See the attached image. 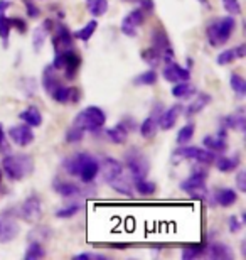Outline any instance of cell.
Segmentation results:
<instances>
[{
    "mask_svg": "<svg viewBox=\"0 0 246 260\" xmlns=\"http://www.w3.org/2000/svg\"><path fill=\"white\" fill-rule=\"evenodd\" d=\"M52 100L57 103H62V105H67V103H78L81 100V90L76 86H57L54 91H52Z\"/></svg>",
    "mask_w": 246,
    "mask_h": 260,
    "instance_id": "obj_13",
    "label": "cell"
},
{
    "mask_svg": "<svg viewBox=\"0 0 246 260\" xmlns=\"http://www.w3.org/2000/svg\"><path fill=\"white\" fill-rule=\"evenodd\" d=\"M157 80H159V75H157L155 70H147L145 73H140L138 76L133 78V85L135 86H154Z\"/></svg>",
    "mask_w": 246,
    "mask_h": 260,
    "instance_id": "obj_33",
    "label": "cell"
},
{
    "mask_svg": "<svg viewBox=\"0 0 246 260\" xmlns=\"http://www.w3.org/2000/svg\"><path fill=\"white\" fill-rule=\"evenodd\" d=\"M54 27V22H52V19H46L43 24L38 25L34 30H32V48L36 53H41V49L44 48L46 44V39H48L49 32Z\"/></svg>",
    "mask_w": 246,
    "mask_h": 260,
    "instance_id": "obj_17",
    "label": "cell"
},
{
    "mask_svg": "<svg viewBox=\"0 0 246 260\" xmlns=\"http://www.w3.org/2000/svg\"><path fill=\"white\" fill-rule=\"evenodd\" d=\"M52 188L59 196L62 198H78V196H83V189L80 188L78 184L71 183V181H61V179H54V183H52Z\"/></svg>",
    "mask_w": 246,
    "mask_h": 260,
    "instance_id": "obj_20",
    "label": "cell"
},
{
    "mask_svg": "<svg viewBox=\"0 0 246 260\" xmlns=\"http://www.w3.org/2000/svg\"><path fill=\"white\" fill-rule=\"evenodd\" d=\"M24 81L25 83H20V86H22V90L25 91V95L34 96L36 90H38V86H36V80L34 78H24Z\"/></svg>",
    "mask_w": 246,
    "mask_h": 260,
    "instance_id": "obj_48",
    "label": "cell"
},
{
    "mask_svg": "<svg viewBox=\"0 0 246 260\" xmlns=\"http://www.w3.org/2000/svg\"><path fill=\"white\" fill-rule=\"evenodd\" d=\"M142 61L145 64H147L149 68H152V70H155L157 66L160 64V61H162V58H160V54L157 53V49H154V48H147V49H144L142 51Z\"/></svg>",
    "mask_w": 246,
    "mask_h": 260,
    "instance_id": "obj_38",
    "label": "cell"
},
{
    "mask_svg": "<svg viewBox=\"0 0 246 260\" xmlns=\"http://www.w3.org/2000/svg\"><path fill=\"white\" fill-rule=\"evenodd\" d=\"M81 205L80 203H73V205H67L64 208H61V210H57L56 211V216L57 218H62V220H66V218H71V216H75L76 213H80L81 211Z\"/></svg>",
    "mask_w": 246,
    "mask_h": 260,
    "instance_id": "obj_43",
    "label": "cell"
},
{
    "mask_svg": "<svg viewBox=\"0 0 246 260\" xmlns=\"http://www.w3.org/2000/svg\"><path fill=\"white\" fill-rule=\"evenodd\" d=\"M138 5H140V9H144L145 12H152V10L155 9V4H154V0H138Z\"/></svg>",
    "mask_w": 246,
    "mask_h": 260,
    "instance_id": "obj_52",
    "label": "cell"
},
{
    "mask_svg": "<svg viewBox=\"0 0 246 260\" xmlns=\"http://www.w3.org/2000/svg\"><path fill=\"white\" fill-rule=\"evenodd\" d=\"M211 95L209 93H197V95L194 96V100L191 102V105L187 107V110H186V117H192V115H196V113H199L201 110H204L209 103H211Z\"/></svg>",
    "mask_w": 246,
    "mask_h": 260,
    "instance_id": "obj_26",
    "label": "cell"
},
{
    "mask_svg": "<svg viewBox=\"0 0 246 260\" xmlns=\"http://www.w3.org/2000/svg\"><path fill=\"white\" fill-rule=\"evenodd\" d=\"M133 184H135V189L138 191V194H142V196H152L157 189L155 183H152V181H147V179L133 181Z\"/></svg>",
    "mask_w": 246,
    "mask_h": 260,
    "instance_id": "obj_41",
    "label": "cell"
},
{
    "mask_svg": "<svg viewBox=\"0 0 246 260\" xmlns=\"http://www.w3.org/2000/svg\"><path fill=\"white\" fill-rule=\"evenodd\" d=\"M214 162H216V168L218 171H221V173H231L239 166V154H234L233 157H218L214 159Z\"/></svg>",
    "mask_w": 246,
    "mask_h": 260,
    "instance_id": "obj_32",
    "label": "cell"
},
{
    "mask_svg": "<svg viewBox=\"0 0 246 260\" xmlns=\"http://www.w3.org/2000/svg\"><path fill=\"white\" fill-rule=\"evenodd\" d=\"M229 85H231L233 91L236 93L238 98H244V95H246V80L243 76H239L238 73H233L231 78H229Z\"/></svg>",
    "mask_w": 246,
    "mask_h": 260,
    "instance_id": "obj_39",
    "label": "cell"
},
{
    "mask_svg": "<svg viewBox=\"0 0 246 260\" xmlns=\"http://www.w3.org/2000/svg\"><path fill=\"white\" fill-rule=\"evenodd\" d=\"M160 112H162V105H160V103H155L152 115H149L142 123H140V135H142L144 139H154L157 135V130H159V115H160Z\"/></svg>",
    "mask_w": 246,
    "mask_h": 260,
    "instance_id": "obj_14",
    "label": "cell"
},
{
    "mask_svg": "<svg viewBox=\"0 0 246 260\" xmlns=\"http://www.w3.org/2000/svg\"><path fill=\"white\" fill-rule=\"evenodd\" d=\"M202 145L209 150H213L214 154L219 152V154H224L228 150V142L226 139H221L218 135H206L202 139Z\"/></svg>",
    "mask_w": 246,
    "mask_h": 260,
    "instance_id": "obj_30",
    "label": "cell"
},
{
    "mask_svg": "<svg viewBox=\"0 0 246 260\" xmlns=\"http://www.w3.org/2000/svg\"><path fill=\"white\" fill-rule=\"evenodd\" d=\"M9 137L10 140L19 145V147H27L29 144L34 142V132L32 127H29L27 123H20V125H14L9 128Z\"/></svg>",
    "mask_w": 246,
    "mask_h": 260,
    "instance_id": "obj_12",
    "label": "cell"
},
{
    "mask_svg": "<svg viewBox=\"0 0 246 260\" xmlns=\"http://www.w3.org/2000/svg\"><path fill=\"white\" fill-rule=\"evenodd\" d=\"M152 48L157 49V53L160 54V58L164 59L165 63L174 61V58H175L174 48H172L169 36H167V32L160 27V25L152 30Z\"/></svg>",
    "mask_w": 246,
    "mask_h": 260,
    "instance_id": "obj_9",
    "label": "cell"
},
{
    "mask_svg": "<svg viewBox=\"0 0 246 260\" xmlns=\"http://www.w3.org/2000/svg\"><path fill=\"white\" fill-rule=\"evenodd\" d=\"M123 2H130V4H133V2H138V0H123Z\"/></svg>",
    "mask_w": 246,
    "mask_h": 260,
    "instance_id": "obj_57",
    "label": "cell"
},
{
    "mask_svg": "<svg viewBox=\"0 0 246 260\" xmlns=\"http://www.w3.org/2000/svg\"><path fill=\"white\" fill-rule=\"evenodd\" d=\"M81 56L76 53L75 49H66L61 51V53H56L54 61L51 63V66L54 68L56 71H64V76L67 80H73L76 76L78 70L81 68Z\"/></svg>",
    "mask_w": 246,
    "mask_h": 260,
    "instance_id": "obj_7",
    "label": "cell"
},
{
    "mask_svg": "<svg viewBox=\"0 0 246 260\" xmlns=\"http://www.w3.org/2000/svg\"><path fill=\"white\" fill-rule=\"evenodd\" d=\"M0 184H2V171H0Z\"/></svg>",
    "mask_w": 246,
    "mask_h": 260,
    "instance_id": "obj_58",
    "label": "cell"
},
{
    "mask_svg": "<svg viewBox=\"0 0 246 260\" xmlns=\"http://www.w3.org/2000/svg\"><path fill=\"white\" fill-rule=\"evenodd\" d=\"M196 160V162L201 164H211L216 159V154L209 149H202V147H196V145H186V147H179L172 152V162H177V160Z\"/></svg>",
    "mask_w": 246,
    "mask_h": 260,
    "instance_id": "obj_8",
    "label": "cell"
},
{
    "mask_svg": "<svg viewBox=\"0 0 246 260\" xmlns=\"http://www.w3.org/2000/svg\"><path fill=\"white\" fill-rule=\"evenodd\" d=\"M96 29H98L96 20H90V22H86L81 29H78L76 32H73V38L80 39L83 43H88V41L91 39V36L96 32Z\"/></svg>",
    "mask_w": 246,
    "mask_h": 260,
    "instance_id": "obj_34",
    "label": "cell"
},
{
    "mask_svg": "<svg viewBox=\"0 0 246 260\" xmlns=\"http://www.w3.org/2000/svg\"><path fill=\"white\" fill-rule=\"evenodd\" d=\"M43 86L49 95H52V91H54L57 86H61L59 80H57V71L51 64L46 66L43 71Z\"/></svg>",
    "mask_w": 246,
    "mask_h": 260,
    "instance_id": "obj_27",
    "label": "cell"
},
{
    "mask_svg": "<svg viewBox=\"0 0 246 260\" xmlns=\"http://www.w3.org/2000/svg\"><path fill=\"white\" fill-rule=\"evenodd\" d=\"M244 56H246V44H239L236 48L224 49L223 53H219V56L216 58V63L219 66H226V64H231L233 61H236V59H243Z\"/></svg>",
    "mask_w": 246,
    "mask_h": 260,
    "instance_id": "obj_23",
    "label": "cell"
},
{
    "mask_svg": "<svg viewBox=\"0 0 246 260\" xmlns=\"http://www.w3.org/2000/svg\"><path fill=\"white\" fill-rule=\"evenodd\" d=\"M83 137H85V132H83L81 128H78L76 125H71L69 128H67V132H66V142L67 144L81 142Z\"/></svg>",
    "mask_w": 246,
    "mask_h": 260,
    "instance_id": "obj_44",
    "label": "cell"
},
{
    "mask_svg": "<svg viewBox=\"0 0 246 260\" xmlns=\"http://www.w3.org/2000/svg\"><path fill=\"white\" fill-rule=\"evenodd\" d=\"M75 260H110L107 255L103 253H95V252H83V253H78V255L73 257Z\"/></svg>",
    "mask_w": 246,
    "mask_h": 260,
    "instance_id": "obj_47",
    "label": "cell"
},
{
    "mask_svg": "<svg viewBox=\"0 0 246 260\" xmlns=\"http://www.w3.org/2000/svg\"><path fill=\"white\" fill-rule=\"evenodd\" d=\"M223 7L229 15H239L241 14V5L238 0H223Z\"/></svg>",
    "mask_w": 246,
    "mask_h": 260,
    "instance_id": "obj_45",
    "label": "cell"
},
{
    "mask_svg": "<svg viewBox=\"0 0 246 260\" xmlns=\"http://www.w3.org/2000/svg\"><path fill=\"white\" fill-rule=\"evenodd\" d=\"M234 27H236L234 15H226V17L216 19L214 22H211L206 29L209 46H213V48L224 46L229 41V38L233 36Z\"/></svg>",
    "mask_w": 246,
    "mask_h": 260,
    "instance_id": "obj_4",
    "label": "cell"
},
{
    "mask_svg": "<svg viewBox=\"0 0 246 260\" xmlns=\"http://www.w3.org/2000/svg\"><path fill=\"white\" fill-rule=\"evenodd\" d=\"M236 186L241 193H246V171H239L236 174Z\"/></svg>",
    "mask_w": 246,
    "mask_h": 260,
    "instance_id": "obj_51",
    "label": "cell"
},
{
    "mask_svg": "<svg viewBox=\"0 0 246 260\" xmlns=\"http://www.w3.org/2000/svg\"><path fill=\"white\" fill-rule=\"evenodd\" d=\"M182 110H184V108H182L181 105H172V107L167 108V110H162L160 115H159V128H162V130L174 128L177 120H179Z\"/></svg>",
    "mask_w": 246,
    "mask_h": 260,
    "instance_id": "obj_18",
    "label": "cell"
},
{
    "mask_svg": "<svg viewBox=\"0 0 246 260\" xmlns=\"http://www.w3.org/2000/svg\"><path fill=\"white\" fill-rule=\"evenodd\" d=\"M104 183L110 184L112 188L120 194L133 196V181L130 174L125 173V166L115 157H103L99 162Z\"/></svg>",
    "mask_w": 246,
    "mask_h": 260,
    "instance_id": "obj_1",
    "label": "cell"
},
{
    "mask_svg": "<svg viewBox=\"0 0 246 260\" xmlns=\"http://www.w3.org/2000/svg\"><path fill=\"white\" fill-rule=\"evenodd\" d=\"M46 255V250L44 247L41 245V242L38 240H30L29 245H27V250H25V255L24 258L25 260H39Z\"/></svg>",
    "mask_w": 246,
    "mask_h": 260,
    "instance_id": "obj_35",
    "label": "cell"
},
{
    "mask_svg": "<svg viewBox=\"0 0 246 260\" xmlns=\"http://www.w3.org/2000/svg\"><path fill=\"white\" fill-rule=\"evenodd\" d=\"M147 19V12L144 9H133L132 12H128L122 20V25H120V30L128 36V38H137L138 34V27L145 22Z\"/></svg>",
    "mask_w": 246,
    "mask_h": 260,
    "instance_id": "obj_10",
    "label": "cell"
},
{
    "mask_svg": "<svg viewBox=\"0 0 246 260\" xmlns=\"http://www.w3.org/2000/svg\"><path fill=\"white\" fill-rule=\"evenodd\" d=\"M194 134H196V123H192V122L186 123V125L177 132V144L179 145L189 144L192 137H194Z\"/></svg>",
    "mask_w": 246,
    "mask_h": 260,
    "instance_id": "obj_37",
    "label": "cell"
},
{
    "mask_svg": "<svg viewBox=\"0 0 246 260\" xmlns=\"http://www.w3.org/2000/svg\"><path fill=\"white\" fill-rule=\"evenodd\" d=\"M199 4L204 5V7H209V2H207V0H199Z\"/></svg>",
    "mask_w": 246,
    "mask_h": 260,
    "instance_id": "obj_56",
    "label": "cell"
},
{
    "mask_svg": "<svg viewBox=\"0 0 246 260\" xmlns=\"http://www.w3.org/2000/svg\"><path fill=\"white\" fill-rule=\"evenodd\" d=\"M19 118L22 122L27 123L29 127H41V123H43V115H41V112H39V108L38 107H29V108H25V110L20 113Z\"/></svg>",
    "mask_w": 246,
    "mask_h": 260,
    "instance_id": "obj_31",
    "label": "cell"
},
{
    "mask_svg": "<svg viewBox=\"0 0 246 260\" xmlns=\"http://www.w3.org/2000/svg\"><path fill=\"white\" fill-rule=\"evenodd\" d=\"M238 200V194L236 191L231 189V188H223V189H218L216 194H214V201L216 205L223 206V208H229L233 206L234 203Z\"/></svg>",
    "mask_w": 246,
    "mask_h": 260,
    "instance_id": "obj_28",
    "label": "cell"
},
{
    "mask_svg": "<svg viewBox=\"0 0 246 260\" xmlns=\"http://www.w3.org/2000/svg\"><path fill=\"white\" fill-rule=\"evenodd\" d=\"M104 134H107V137H108L110 142H113V144H125V142H127V139H128L130 130H128L127 125H125V122L122 120V122H118L113 128H108Z\"/></svg>",
    "mask_w": 246,
    "mask_h": 260,
    "instance_id": "obj_25",
    "label": "cell"
},
{
    "mask_svg": "<svg viewBox=\"0 0 246 260\" xmlns=\"http://www.w3.org/2000/svg\"><path fill=\"white\" fill-rule=\"evenodd\" d=\"M56 34L52 38V46H54V53H61V51L73 48V34L71 30L66 27L64 24L56 25Z\"/></svg>",
    "mask_w": 246,
    "mask_h": 260,
    "instance_id": "obj_15",
    "label": "cell"
},
{
    "mask_svg": "<svg viewBox=\"0 0 246 260\" xmlns=\"http://www.w3.org/2000/svg\"><path fill=\"white\" fill-rule=\"evenodd\" d=\"M191 66H194V61L191 58H187V70H191Z\"/></svg>",
    "mask_w": 246,
    "mask_h": 260,
    "instance_id": "obj_55",
    "label": "cell"
},
{
    "mask_svg": "<svg viewBox=\"0 0 246 260\" xmlns=\"http://www.w3.org/2000/svg\"><path fill=\"white\" fill-rule=\"evenodd\" d=\"M104 123H107V113L96 105L86 107L73 120V125L81 128L83 132H91V134H96L99 128H103Z\"/></svg>",
    "mask_w": 246,
    "mask_h": 260,
    "instance_id": "obj_5",
    "label": "cell"
},
{
    "mask_svg": "<svg viewBox=\"0 0 246 260\" xmlns=\"http://www.w3.org/2000/svg\"><path fill=\"white\" fill-rule=\"evenodd\" d=\"M20 215H22L25 220H39L43 216V205H41L39 196H29L27 200L22 203L20 206Z\"/></svg>",
    "mask_w": 246,
    "mask_h": 260,
    "instance_id": "obj_16",
    "label": "cell"
},
{
    "mask_svg": "<svg viewBox=\"0 0 246 260\" xmlns=\"http://www.w3.org/2000/svg\"><path fill=\"white\" fill-rule=\"evenodd\" d=\"M10 30H12V25H10V19L5 14H0V39H2L4 48H9V38H10Z\"/></svg>",
    "mask_w": 246,
    "mask_h": 260,
    "instance_id": "obj_40",
    "label": "cell"
},
{
    "mask_svg": "<svg viewBox=\"0 0 246 260\" xmlns=\"http://www.w3.org/2000/svg\"><path fill=\"white\" fill-rule=\"evenodd\" d=\"M206 178H207V174L204 173L202 169H197L189 176V178H186L184 181H182V183L179 184V188L191 194V193H194V191L204 188V184H206Z\"/></svg>",
    "mask_w": 246,
    "mask_h": 260,
    "instance_id": "obj_19",
    "label": "cell"
},
{
    "mask_svg": "<svg viewBox=\"0 0 246 260\" xmlns=\"http://www.w3.org/2000/svg\"><path fill=\"white\" fill-rule=\"evenodd\" d=\"M223 125L226 128H233L236 132H246V117H244V108H238L236 112L229 113L223 118Z\"/></svg>",
    "mask_w": 246,
    "mask_h": 260,
    "instance_id": "obj_21",
    "label": "cell"
},
{
    "mask_svg": "<svg viewBox=\"0 0 246 260\" xmlns=\"http://www.w3.org/2000/svg\"><path fill=\"white\" fill-rule=\"evenodd\" d=\"M162 76H164L165 81L169 83H181V81H189L191 80V70L181 66L175 61H170V63H165L164 70H162Z\"/></svg>",
    "mask_w": 246,
    "mask_h": 260,
    "instance_id": "obj_11",
    "label": "cell"
},
{
    "mask_svg": "<svg viewBox=\"0 0 246 260\" xmlns=\"http://www.w3.org/2000/svg\"><path fill=\"white\" fill-rule=\"evenodd\" d=\"M204 253H207V257L211 258H223V260H231L234 257L233 248L221 242H214L209 247H206Z\"/></svg>",
    "mask_w": 246,
    "mask_h": 260,
    "instance_id": "obj_24",
    "label": "cell"
},
{
    "mask_svg": "<svg viewBox=\"0 0 246 260\" xmlns=\"http://www.w3.org/2000/svg\"><path fill=\"white\" fill-rule=\"evenodd\" d=\"M228 226H229V232L231 233H238L243 230V221L238 220V216H229L228 218Z\"/></svg>",
    "mask_w": 246,
    "mask_h": 260,
    "instance_id": "obj_49",
    "label": "cell"
},
{
    "mask_svg": "<svg viewBox=\"0 0 246 260\" xmlns=\"http://www.w3.org/2000/svg\"><path fill=\"white\" fill-rule=\"evenodd\" d=\"M10 25H12V29H17L20 34L27 32V24H25L22 19H17V17L10 19Z\"/></svg>",
    "mask_w": 246,
    "mask_h": 260,
    "instance_id": "obj_50",
    "label": "cell"
},
{
    "mask_svg": "<svg viewBox=\"0 0 246 260\" xmlns=\"http://www.w3.org/2000/svg\"><path fill=\"white\" fill-rule=\"evenodd\" d=\"M86 7L93 17H101L108 10V0H86Z\"/></svg>",
    "mask_w": 246,
    "mask_h": 260,
    "instance_id": "obj_36",
    "label": "cell"
},
{
    "mask_svg": "<svg viewBox=\"0 0 246 260\" xmlns=\"http://www.w3.org/2000/svg\"><path fill=\"white\" fill-rule=\"evenodd\" d=\"M24 2V7H25V14H27V17L30 19H38L41 15V9L36 5L34 2H30V0H22Z\"/></svg>",
    "mask_w": 246,
    "mask_h": 260,
    "instance_id": "obj_46",
    "label": "cell"
},
{
    "mask_svg": "<svg viewBox=\"0 0 246 260\" xmlns=\"http://www.w3.org/2000/svg\"><path fill=\"white\" fill-rule=\"evenodd\" d=\"M123 166L127 168L132 181L147 179L149 171H150V162H149L147 155H145L140 149L132 147L130 150H127V154H125Z\"/></svg>",
    "mask_w": 246,
    "mask_h": 260,
    "instance_id": "obj_6",
    "label": "cell"
},
{
    "mask_svg": "<svg viewBox=\"0 0 246 260\" xmlns=\"http://www.w3.org/2000/svg\"><path fill=\"white\" fill-rule=\"evenodd\" d=\"M19 235V225L12 218L2 216L0 218V243L12 242L15 237Z\"/></svg>",
    "mask_w": 246,
    "mask_h": 260,
    "instance_id": "obj_22",
    "label": "cell"
},
{
    "mask_svg": "<svg viewBox=\"0 0 246 260\" xmlns=\"http://www.w3.org/2000/svg\"><path fill=\"white\" fill-rule=\"evenodd\" d=\"M197 93V88L189 81H181L175 83V86L172 88V96L179 98V100H187V98L194 96Z\"/></svg>",
    "mask_w": 246,
    "mask_h": 260,
    "instance_id": "obj_29",
    "label": "cell"
},
{
    "mask_svg": "<svg viewBox=\"0 0 246 260\" xmlns=\"http://www.w3.org/2000/svg\"><path fill=\"white\" fill-rule=\"evenodd\" d=\"M9 147L7 144H5V132H4V127L2 123H0V152H7Z\"/></svg>",
    "mask_w": 246,
    "mask_h": 260,
    "instance_id": "obj_53",
    "label": "cell"
},
{
    "mask_svg": "<svg viewBox=\"0 0 246 260\" xmlns=\"http://www.w3.org/2000/svg\"><path fill=\"white\" fill-rule=\"evenodd\" d=\"M204 250H206V245H192V247H184L182 248V260H192L201 257Z\"/></svg>",
    "mask_w": 246,
    "mask_h": 260,
    "instance_id": "obj_42",
    "label": "cell"
},
{
    "mask_svg": "<svg viewBox=\"0 0 246 260\" xmlns=\"http://www.w3.org/2000/svg\"><path fill=\"white\" fill-rule=\"evenodd\" d=\"M10 5H12L10 0H0V14H5V10H7Z\"/></svg>",
    "mask_w": 246,
    "mask_h": 260,
    "instance_id": "obj_54",
    "label": "cell"
},
{
    "mask_svg": "<svg viewBox=\"0 0 246 260\" xmlns=\"http://www.w3.org/2000/svg\"><path fill=\"white\" fill-rule=\"evenodd\" d=\"M62 168L69 176L80 178L85 184H90L98 176L99 160L88 152H78L62 160Z\"/></svg>",
    "mask_w": 246,
    "mask_h": 260,
    "instance_id": "obj_2",
    "label": "cell"
},
{
    "mask_svg": "<svg viewBox=\"0 0 246 260\" xmlns=\"http://www.w3.org/2000/svg\"><path fill=\"white\" fill-rule=\"evenodd\" d=\"M2 169L9 179L22 181L34 173V160L25 154H9L2 160Z\"/></svg>",
    "mask_w": 246,
    "mask_h": 260,
    "instance_id": "obj_3",
    "label": "cell"
}]
</instances>
